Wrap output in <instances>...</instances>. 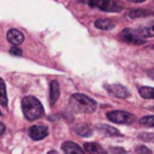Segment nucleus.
<instances>
[{"label": "nucleus", "instance_id": "obj_7", "mask_svg": "<svg viewBox=\"0 0 154 154\" xmlns=\"http://www.w3.org/2000/svg\"><path fill=\"white\" fill-rule=\"evenodd\" d=\"M47 135H48V128L46 125H32L29 129V136L35 141L42 140Z\"/></svg>", "mask_w": 154, "mask_h": 154}, {"label": "nucleus", "instance_id": "obj_15", "mask_svg": "<svg viewBox=\"0 0 154 154\" xmlns=\"http://www.w3.org/2000/svg\"><path fill=\"white\" fill-rule=\"evenodd\" d=\"M0 105L7 106V94H6V85L2 78H0Z\"/></svg>", "mask_w": 154, "mask_h": 154}, {"label": "nucleus", "instance_id": "obj_4", "mask_svg": "<svg viewBox=\"0 0 154 154\" xmlns=\"http://www.w3.org/2000/svg\"><path fill=\"white\" fill-rule=\"evenodd\" d=\"M107 118L113 122V123H118V124H131L135 120L134 114L129 113V112H124V111H112L107 113Z\"/></svg>", "mask_w": 154, "mask_h": 154}, {"label": "nucleus", "instance_id": "obj_24", "mask_svg": "<svg viewBox=\"0 0 154 154\" xmlns=\"http://www.w3.org/2000/svg\"><path fill=\"white\" fill-rule=\"evenodd\" d=\"M47 154H58V153H57L55 150H51V152H48Z\"/></svg>", "mask_w": 154, "mask_h": 154}, {"label": "nucleus", "instance_id": "obj_22", "mask_svg": "<svg viewBox=\"0 0 154 154\" xmlns=\"http://www.w3.org/2000/svg\"><path fill=\"white\" fill-rule=\"evenodd\" d=\"M4 132H5V125H4V124L0 122V136H1Z\"/></svg>", "mask_w": 154, "mask_h": 154}, {"label": "nucleus", "instance_id": "obj_18", "mask_svg": "<svg viewBox=\"0 0 154 154\" xmlns=\"http://www.w3.org/2000/svg\"><path fill=\"white\" fill-rule=\"evenodd\" d=\"M76 131H77V134L81 135V136H90V135H91V129H90V126H88V125H81V126H78V128L76 129Z\"/></svg>", "mask_w": 154, "mask_h": 154}, {"label": "nucleus", "instance_id": "obj_1", "mask_svg": "<svg viewBox=\"0 0 154 154\" xmlns=\"http://www.w3.org/2000/svg\"><path fill=\"white\" fill-rule=\"evenodd\" d=\"M69 102L70 107L76 113H91L96 109V101L84 94H73Z\"/></svg>", "mask_w": 154, "mask_h": 154}, {"label": "nucleus", "instance_id": "obj_11", "mask_svg": "<svg viewBox=\"0 0 154 154\" xmlns=\"http://www.w3.org/2000/svg\"><path fill=\"white\" fill-rule=\"evenodd\" d=\"M84 149L89 154H106V150L97 143L94 142H87L84 143Z\"/></svg>", "mask_w": 154, "mask_h": 154}, {"label": "nucleus", "instance_id": "obj_23", "mask_svg": "<svg viewBox=\"0 0 154 154\" xmlns=\"http://www.w3.org/2000/svg\"><path fill=\"white\" fill-rule=\"evenodd\" d=\"M148 76H149L150 78H153V79H154V69H152V70H149V71H148Z\"/></svg>", "mask_w": 154, "mask_h": 154}, {"label": "nucleus", "instance_id": "obj_20", "mask_svg": "<svg viewBox=\"0 0 154 154\" xmlns=\"http://www.w3.org/2000/svg\"><path fill=\"white\" fill-rule=\"evenodd\" d=\"M137 154H152V152H150L147 147L141 146V147H138V149H137Z\"/></svg>", "mask_w": 154, "mask_h": 154}, {"label": "nucleus", "instance_id": "obj_8", "mask_svg": "<svg viewBox=\"0 0 154 154\" xmlns=\"http://www.w3.org/2000/svg\"><path fill=\"white\" fill-rule=\"evenodd\" d=\"M6 38L10 43H12L13 46H17V45H20L24 41V35L17 29H10L7 31Z\"/></svg>", "mask_w": 154, "mask_h": 154}, {"label": "nucleus", "instance_id": "obj_2", "mask_svg": "<svg viewBox=\"0 0 154 154\" xmlns=\"http://www.w3.org/2000/svg\"><path fill=\"white\" fill-rule=\"evenodd\" d=\"M22 109L26 119L35 120L43 116L45 109L41 102L34 96H24L22 100Z\"/></svg>", "mask_w": 154, "mask_h": 154}, {"label": "nucleus", "instance_id": "obj_12", "mask_svg": "<svg viewBox=\"0 0 154 154\" xmlns=\"http://www.w3.org/2000/svg\"><path fill=\"white\" fill-rule=\"evenodd\" d=\"M95 26L97 29H101V30H111V29H113L114 23L112 20H109V19L100 18V19L95 20Z\"/></svg>", "mask_w": 154, "mask_h": 154}, {"label": "nucleus", "instance_id": "obj_3", "mask_svg": "<svg viewBox=\"0 0 154 154\" xmlns=\"http://www.w3.org/2000/svg\"><path fill=\"white\" fill-rule=\"evenodd\" d=\"M119 37H120V40H123V41L129 42V43H134V45H142V43L146 42V38H143V37L140 35V32H138L137 29H136V30H135V29H130V28L124 29V30L119 34Z\"/></svg>", "mask_w": 154, "mask_h": 154}, {"label": "nucleus", "instance_id": "obj_25", "mask_svg": "<svg viewBox=\"0 0 154 154\" xmlns=\"http://www.w3.org/2000/svg\"><path fill=\"white\" fill-rule=\"evenodd\" d=\"M0 116H1V112H0Z\"/></svg>", "mask_w": 154, "mask_h": 154}, {"label": "nucleus", "instance_id": "obj_10", "mask_svg": "<svg viewBox=\"0 0 154 154\" xmlns=\"http://www.w3.org/2000/svg\"><path fill=\"white\" fill-rule=\"evenodd\" d=\"M61 148L65 152V154H84V152L81 149V147H78L76 143H73L71 141L64 142Z\"/></svg>", "mask_w": 154, "mask_h": 154}, {"label": "nucleus", "instance_id": "obj_13", "mask_svg": "<svg viewBox=\"0 0 154 154\" xmlns=\"http://www.w3.org/2000/svg\"><path fill=\"white\" fill-rule=\"evenodd\" d=\"M137 30H138L140 35L143 38L144 37H152V36H154V22H152L148 25H144V26H142L141 29H137Z\"/></svg>", "mask_w": 154, "mask_h": 154}, {"label": "nucleus", "instance_id": "obj_21", "mask_svg": "<svg viewBox=\"0 0 154 154\" xmlns=\"http://www.w3.org/2000/svg\"><path fill=\"white\" fill-rule=\"evenodd\" d=\"M10 53L11 54H13V55H22V51L19 49V48H17V47H13V48H11L10 49Z\"/></svg>", "mask_w": 154, "mask_h": 154}, {"label": "nucleus", "instance_id": "obj_5", "mask_svg": "<svg viewBox=\"0 0 154 154\" xmlns=\"http://www.w3.org/2000/svg\"><path fill=\"white\" fill-rule=\"evenodd\" d=\"M88 5L99 7L102 11H108V12H118L122 10L118 2L111 1V0H101V1H89Z\"/></svg>", "mask_w": 154, "mask_h": 154}, {"label": "nucleus", "instance_id": "obj_6", "mask_svg": "<svg viewBox=\"0 0 154 154\" xmlns=\"http://www.w3.org/2000/svg\"><path fill=\"white\" fill-rule=\"evenodd\" d=\"M105 88L113 96H117V97H120V99H126V97L130 96L129 90L124 85H120V84H107Z\"/></svg>", "mask_w": 154, "mask_h": 154}, {"label": "nucleus", "instance_id": "obj_17", "mask_svg": "<svg viewBox=\"0 0 154 154\" xmlns=\"http://www.w3.org/2000/svg\"><path fill=\"white\" fill-rule=\"evenodd\" d=\"M149 14H152V12H149L147 10H142V8L132 10V11L129 12L130 18H138V17H144V16H149Z\"/></svg>", "mask_w": 154, "mask_h": 154}, {"label": "nucleus", "instance_id": "obj_9", "mask_svg": "<svg viewBox=\"0 0 154 154\" xmlns=\"http://www.w3.org/2000/svg\"><path fill=\"white\" fill-rule=\"evenodd\" d=\"M60 95V87L57 81H52L49 84V102L51 105H54Z\"/></svg>", "mask_w": 154, "mask_h": 154}, {"label": "nucleus", "instance_id": "obj_16", "mask_svg": "<svg viewBox=\"0 0 154 154\" xmlns=\"http://www.w3.org/2000/svg\"><path fill=\"white\" fill-rule=\"evenodd\" d=\"M140 95L143 99H154V88L150 87H141L138 89Z\"/></svg>", "mask_w": 154, "mask_h": 154}, {"label": "nucleus", "instance_id": "obj_19", "mask_svg": "<svg viewBox=\"0 0 154 154\" xmlns=\"http://www.w3.org/2000/svg\"><path fill=\"white\" fill-rule=\"evenodd\" d=\"M140 124L146 125V126H154V116H147V117L141 118Z\"/></svg>", "mask_w": 154, "mask_h": 154}, {"label": "nucleus", "instance_id": "obj_14", "mask_svg": "<svg viewBox=\"0 0 154 154\" xmlns=\"http://www.w3.org/2000/svg\"><path fill=\"white\" fill-rule=\"evenodd\" d=\"M97 129H99L102 134L108 135V136H120V132H119L116 128L109 126V125H99Z\"/></svg>", "mask_w": 154, "mask_h": 154}]
</instances>
